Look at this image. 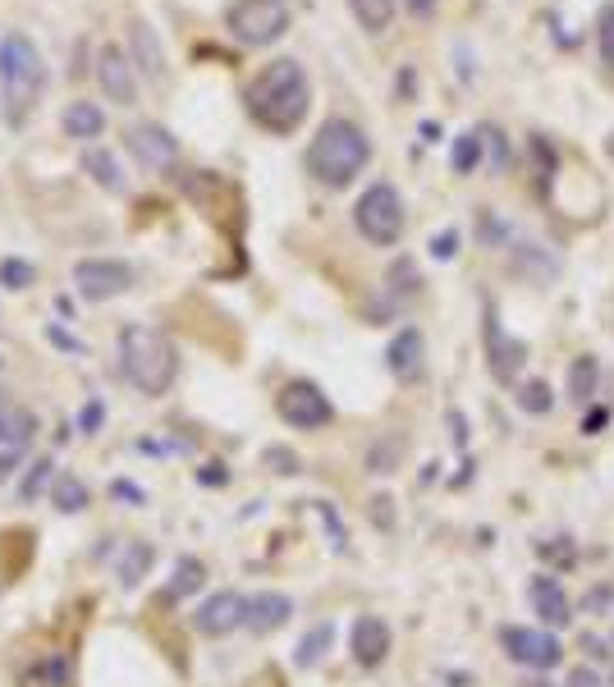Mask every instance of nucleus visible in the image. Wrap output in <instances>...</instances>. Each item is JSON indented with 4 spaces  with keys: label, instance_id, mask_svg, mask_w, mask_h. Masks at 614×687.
Masks as SVG:
<instances>
[{
    "label": "nucleus",
    "instance_id": "obj_1",
    "mask_svg": "<svg viewBox=\"0 0 614 687\" xmlns=\"http://www.w3.org/2000/svg\"><path fill=\"white\" fill-rule=\"evenodd\" d=\"M244 101H248V114H252L261 129L294 133L307 120V106H313V83H307V73H303L298 60L280 56V60H271L248 83Z\"/></svg>",
    "mask_w": 614,
    "mask_h": 687
},
{
    "label": "nucleus",
    "instance_id": "obj_2",
    "mask_svg": "<svg viewBox=\"0 0 614 687\" xmlns=\"http://www.w3.org/2000/svg\"><path fill=\"white\" fill-rule=\"evenodd\" d=\"M372 161V142L354 120H326L307 147V175L326 188H349Z\"/></svg>",
    "mask_w": 614,
    "mask_h": 687
},
{
    "label": "nucleus",
    "instance_id": "obj_3",
    "mask_svg": "<svg viewBox=\"0 0 614 687\" xmlns=\"http://www.w3.org/2000/svg\"><path fill=\"white\" fill-rule=\"evenodd\" d=\"M47 92V60L37 51L28 32H6L0 37V101H6V120L23 125L32 106Z\"/></svg>",
    "mask_w": 614,
    "mask_h": 687
},
{
    "label": "nucleus",
    "instance_id": "obj_4",
    "mask_svg": "<svg viewBox=\"0 0 614 687\" xmlns=\"http://www.w3.org/2000/svg\"><path fill=\"white\" fill-rule=\"evenodd\" d=\"M120 371L142 395H166L175 371H179L175 344L151 326H125L120 330Z\"/></svg>",
    "mask_w": 614,
    "mask_h": 687
},
{
    "label": "nucleus",
    "instance_id": "obj_5",
    "mask_svg": "<svg viewBox=\"0 0 614 687\" xmlns=\"http://www.w3.org/2000/svg\"><path fill=\"white\" fill-rule=\"evenodd\" d=\"M354 225H358V235L376 248H395L404 239V198H399V188L395 183H372L363 188V198L354 202Z\"/></svg>",
    "mask_w": 614,
    "mask_h": 687
},
{
    "label": "nucleus",
    "instance_id": "obj_6",
    "mask_svg": "<svg viewBox=\"0 0 614 687\" xmlns=\"http://www.w3.org/2000/svg\"><path fill=\"white\" fill-rule=\"evenodd\" d=\"M285 28H289L285 0H235V10H229V32L244 47H271L276 37H285Z\"/></svg>",
    "mask_w": 614,
    "mask_h": 687
},
{
    "label": "nucleus",
    "instance_id": "obj_7",
    "mask_svg": "<svg viewBox=\"0 0 614 687\" xmlns=\"http://www.w3.org/2000/svg\"><path fill=\"white\" fill-rule=\"evenodd\" d=\"M501 646H505V656L523 669H536V674H551L559 660H564V641L551 633V628H523V624H509L501 628Z\"/></svg>",
    "mask_w": 614,
    "mask_h": 687
},
{
    "label": "nucleus",
    "instance_id": "obj_8",
    "mask_svg": "<svg viewBox=\"0 0 614 687\" xmlns=\"http://www.w3.org/2000/svg\"><path fill=\"white\" fill-rule=\"evenodd\" d=\"M276 412H280V422L294 427V431H321L330 427V399L321 395V386H313V380H289V386L276 395Z\"/></svg>",
    "mask_w": 614,
    "mask_h": 687
},
{
    "label": "nucleus",
    "instance_id": "obj_9",
    "mask_svg": "<svg viewBox=\"0 0 614 687\" xmlns=\"http://www.w3.org/2000/svg\"><path fill=\"white\" fill-rule=\"evenodd\" d=\"M73 285L88 302H106V298H120L133 285V271L125 261H110V257H88L73 266Z\"/></svg>",
    "mask_w": 614,
    "mask_h": 687
},
{
    "label": "nucleus",
    "instance_id": "obj_10",
    "mask_svg": "<svg viewBox=\"0 0 614 687\" xmlns=\"http://www.w3.org/2000/svg\"><path fill=\"white\" fill-rule=\"evenodd\" d=\"M486 358H491V376L505 380V386H514L518 371L527 367V344L514 339V335H505L495 308H486Z\"/></svg>",
    "mask_w": 614,
    "mask_h": 687
},
{
    "label": "nucleus",
    "instance_id": "obj_11",
    "mask_svg": "<svg viewBox=\"0 0 614 687\" xmlns=\"http://www.w3.org/2000/svg\"><path fill=\"white\" fill-rule=\"evenodd\" d=\"M194 628L202 637H225V633H235V628H248V596L239 591H216L198 605V615H194Z\"/></svg>",
    "mask_w": 614,
    "mask_h": 687
},
{
    "label": "nucleus",
    "instance_id": "obj_12",
    "mask_svg": "<svg viewBox=\"0 0 614 687\" xmlns=\"http://www.w3.org/2000/svg\"><path fill=\"white\" fill-rule=\"evenodd\" d=\"M125 147L133 151V161H138L142 170H170V166L179 161V142H175V133L161 129V125H133V129L125 133Z\"/></svg>",
    "mask_w": 614,
    "mask_h": 687
},
{
    "label": "nucleus",
    "instance_id": "obj_13",
    "mask_svg": "<svg viewBox=\"0 0 614 687\" xmlns=\"http://www.w3.org/2000/svg\"><path fill=\"white\" fill-rule=\"evenodd\" d=\"M527 605H532V615L542 628H568L573 624V605L559 587V578H551V572H532V583H527Z\"/></svg>",
    "mask_w": 614,
    "mask_h": 687
},
{
    "label": "nucleus",
    "instance_id": "obj_14",
    "mask_svg": "<svg viewBox=\"0 0 614 687\" xmlns=\"http://www.w3.org/2000/svg\"><path fill=\"white\" fill-rule=\"evenodd\" d=\"M97 79H101V92L120 106H133L138 101V73H133V60L125 56V47H101L97 56Z\"/></svg>",
    "mask_w": 614,
    "mask_h": 687
},
{
    "label": "nucleus",
    "instance_id": "obj_15",
    "mask_svg": "<svg viewBox=\"0 0 614 687\" xmlns=\"http://www.w3.org/2000/svg\"><path fill=\"white\" fill-rule=\"evenodd\" d=\"M349 651H354V660L363 669L386 665V656H390V624L380 615H358L354 628H349Z\"/></svg>",
    "mask_w": 614,
    "mask_h": 687
},
{
    "label": "nucleus",
    "instance_id": "obj_16",
    "mask_svg": "<svg viewBox=\"0 0 614 687\" xmlns=\"http://www.w3.org/2000/svg\"><path fill=\"white\" fill-rule=\"evenodd\" d=\"M386 367H390L395 380H404V386L422 376V367H427V339H422L417 326H404V330L386 344Z\"/></svg>",
    "mask_w": 614,
    "mask_h": 687
},
{
    "label": "nucleus",
    "instance_id": "obj_17",
    "mask_svg": "<svg viewBox=\"0 0 614 687\" xmlns=\"http://www.w3.org/2000/svg\"><path fill=\"white\" fill-rule=\"evenodd\" d=\"M129 60H133V69L138 73H147L151 83H161L166 79V51H161V42H157V32H151V23L147 19H133L129 23Z\"/></svg>",
    "mask_w": 614,
    "mask_h": 687
},
{
    "label": "nucleus",
    "instance_id": "obj_18",
    "mask_svg": "<svg viewBox=\"0 0 614 687\" xmlns=\"http://www.w3.org/2000/svg\"><path fill=\"white\" fill-rule=\"evenodd\" d=\"M514 276L532 285H555L559 280V257L542 243H514Z\"/></svg>",
    "mask_w": 614,
    "mask_h": 687
},
{
    "label": "nucleus",
    "instance_id": "obj_19",
    "mask_svg": "<svg viewBox=\"0 0 614 687\" xmlns=\"http://www.w3.org/2000/svg\"><path fill=\"white\" fill-rule=\"evenodd\" d=\"M289 615H294V600L285 591H257V596H248V628L252 633H276V628L289 624Z\"/></svg>",
    "mask_w": 614,
    "mask_h": 687
},
{
    "label": "nucleus",
    "instance_id": "obj_20",
    "mask_svg": "<svg viewBox=\"0 0 614 687\" xmlns=\"http://www.w3.org/2000/svg\"><path fill=\"white\" fill-rule=\"evenodd\" d=\"M596 386H601V362H596V354H578V358L568 362V371H564V395L573 404H592L596 399Z\"/></svg>",
    "mask_w": 614,
    "mask_h": 687
},
{
    "label": "nucleus",
    "instance_id": "obj_21",
    "mask_svg": "<svg viewBox=\"0 0 614 687\" xmlns=\"http://www.w3.org/2000/svg\"><path fill=\"white\" fill-rule=\"evenodd\" d=\"M60 125H65V138L88 142V138H101V129H106V110H101L97 101H69Z\"/></svg>",
    "mask_w": 614,
    "mask_h": 687
},
{
    "label": "nucleus",
    "instance_id": "obj_22",
    "mask_svg": "<svg viewBox=\"0 0 614 687\" xmlns=\"http://www.w3.org/2000/svg\"><path fill=\"white\" fill-rule=\"evenodd\" d=\"M151 559H157V550H151L147 541H125L120 559H115V583H120V587H138L147 578Z\"/></svg>",
    "mask_w": 614,
    "mask_h": 687
},
{
    "label": "nucleus",
    "instance_id": "obj_23",
    "mask_svg": "<svg viewBox=\"0 0 614 687\" xmlns=\"http://www.w3.org/2000/svg\"><path fill=\"white\" fill-rule=\"evenodd\" d=\"M32 436H37V417L28 408L0 404V445H6V449H23Z\"/></svg>",
    "mask_w": 614,
    "mask_h": 687
},
{
    "label": "nucleus",
    "instance_id": "obj_24",
    "mask_svg": "<svg viewBox=\"0 0 614 687\" xmlns=\"http://www.w3.org/2000/svg\"><path fill=\"white\" fill-rule=\"evenodd\" d=\"M83 170L106 188V193H125V170H120V161H115L110 151L88 147V151H83Z\"/></svg>",
    "mask_w": 614,
    "mask_h": 687
},
{
    "label": "nucleus",
    "instance_id": "obj_25",
    "mask_svg": "<svg viewBox=\"0 0 614 687\" xmlns=\"http://www.w3.org/2000/svg\"><path fill=\"white\" fill-rule=\"evenodd\" d=\"M202 583H207V568H202L198 559H179V564H175V578H170V587L161 591V600H166V605H179V600L194 596Z\"/></svg>",
    "mask_w": 614,
    "mask_h": 687
},
{
    "label": "nucleus",
    "instance_id": "obj_26",
    "mask_svg": "<svg viewBox=\"0 0 614 687\" xmlns=\"http://www.w3.org/2000/svg\"><path fill=\"white\" fill-rule=\"evenodd\" d=\"M330 641H335V624H317V628H307V633H303V641H298V651H294V665H298V669H313V665H321V660H326V651H330Z\"/></svg>",
    "mask_w": 614,
    "mask_h": 687
},
{
    "label": "nucleus",
    "instance_id": "obj_27",
    "mask_svg": "<svg viewBox=\"0 0 614 687\" xmlns=\"http://www.w3.org/2000/svg\"><path fill=\"white\" fill-rule=\"evenodd\" d=\"M51 486H56V464H51V458H37V464L28 468V477L19 481V500L23 505H37Z\"/></svg>",
    "mask_w": 614,
    "mask_h": 687
},
{
    "label": "nucleus",
    "instance_id": "obj_28",
    "mask_svg": "<svg viewBox=\"0 0 614 687\" xmlns=\"http://www.w3.org/2000/svg\"><path fill=\"white\" fill-rule=\"evenodd\" d=\"M518 408L523 412H532V417H546L551 408H555V390L546 386V380L542 376H536V380H518Z\"/></svg>",
    "mask_w": 614,
    "mask_h": 687
},
{
    "label": "nucleus",
    "instance_id": "obj_29",
    "mask_svg": "<svg viewBox=\"0 0 614 687\" xmlns=\"http://www.w3.org/2000/svg\"><path fill=\"white\" fill-rule=\"evenodd\" d=\"M88 486L79 481V477H56V486H51V505L60 509V514H79V509H88Z\"/></svg>",
    "mask_w": 614,
    "mask_h": 687
},
{
    "label": "nucleus",
    "instance_id": "obj_30",
    "mask_svg": "<svg viewBox=\"0 0 614 687\" xmlns=\"http://www.w3.org/2000/svg\"><path fill=\"white\" fill-rule=\"evenodd\" d=\"M349 10L367 32H386L395 19V0H349Z\"/></svg>",
    "mask_w": 614,
    "mask_h": 687
},
{
    "label": "nucleus",
    "instance_id": "obj_31",
    "mask_svg": "<svg viewBox=\"0 0 614 687\" xmlns=\"http://www.w3.org/2000/svg\"><path fill=\"white\" fill-rule=\"evenodd\" d=\"M28 687H69V660L65 656H47L28 669Z\"/></svg>",
    "mask_w": 614,
    "mask_h": 687
},
{
    "label": "nucleus",
    "instance_id": "obj_32",
    "mask_svg": "<svg viewBox=\"0 0 614 687\" xmlns=\"http://www.w3.org/2000/svg\"><path fill=\"white\" fill-rule=\"evenodd\" d=\"M477 161H482V133H458L454 138V151H449L454 175H473Z\"/></svg>",
    "mask_w": 614,
    "mask_h": 687
},
{
    "label": "nucleus",
    "instance_id": "obj_33",
    "mask_svg": "<svg viewBox=\"0 0 614 687\" xmlns=\"http://www.w3.org/2000/svg\"><path fill=\"white\" fill-rule=\"evenodd\" d=\"M386 285H390V293H395V298H404V302H408V298L417 293V285H422V280H417V271H413V261H408V257H399V261L390 266Z\"/></svg>",
    "mask_w": 614,
    "mask_h": 687
},
{
    "label": "nucleus",
    "instance_id": "obj_34",
    "mask_svg": "<svg viewBox=\"0 0 614 687\" xmlns=\"http://www.w3.org/2000/svg\"><path fill=\"white\" fill-rule=\"evenodd\" d=\"M32 280H37V271H32L23 257H6V261H0V285H6V289H28Z\"/></svg>",
    "mask_w": 614,
    "mask_h": 687
},
{
    "label": "nucleus",
    "instance_id": "obj_35",
    "mask_svg": "<svg viewBox=\"0 0 614 687\" xmlns=\"http://www.w3.org/2000/svg\"><path fill=\"white\" fill-rule=\"evenodd\" d=\"M596 47H601V60L614 69V6H605L596 19Z\"/></svg>",
    "mask_w": 614,
    "mask_h": 687
},
{
    "label": "nucleus",
    "instance_id": "obj_36",
    "mask_svg": "<svg viewBox=\"0 0 614 687\" xmlns=\"http://www.w3.org/2000/svg\"><path fill=\"white\" fill-rule=\"evenodd\" d=\"M399 454H404V440H386V445H376L372 454H367V468L372 472H395V464H399Z\"/></svg>",
    "mask_w": 614,
    "mask_h": 687
},
{
    "label": "nucleus",
    "instance_id": "obj_37",
    "mask_svg": "<svg viewBox=\"0 0 614 687\" xmlns=\"http://www.w3.org/2000/svg\"><path fill=\"white\" fill-rule=\"evenodd\" d=\"M266 468H276L280 477H294V472H298V454H294V449L271 445V449H266Z\"/></svg>",
    "mask_w": 614,
    "mask_h": 687
},
{
    "label": "nucleus",
    "instance_id": "obj_38",
    "mask_svg": "<svg viewBox=\"0 0 614 687\" xmlns=\"http://www.w3.org/2000/svg\"><path fill=\"white\" fill-rule=\"evenodd\" d=\"M313 509L321 514V522H326V531H330V546H335V550H344V541H349V537H344V522L335 518V509H330V500H317Z\"/></svg>",
    "mask_w": 614,
    "mask_h": 687
},
{
    "label": "nucleus",
    "instance_id": "obj_39",
    "mask_svg": "<svg viewBox=\"0 0 614 687\" xmlns=\"http://www.w3.org/2000/svg\"><path fill=\"white\" fill-rule=\"evenodd\" d=\"M101 422H106V408H101V399H92V404H83V412H79V431H88V436H97V431H101Z\"/></svg>",
    "mask_w": 614,
    "mask_h": 687
},
{
    "label": "nucleus",
    "instance_id": "obj_40",
    "mask_svg": "<svg viewBox=\"0 0 614 687\" xmlns=\"http://www.w3.org/2000/svg\"><path fill=\"white\" fill-rule=\"evenodd\" d=\"M458 252V229H440V235L432 239V257L436 261H449Z\"/></svg>",
    "mask_w": 614,
    "mask_h": 687
},
{
    "label": "nucleus",
    "instance_id": "obj_41",
    "mask_svg": "<svg viewBox=\"0 0 614 687\" xmlns=\"http://www.w3.org/2000/svg\"><path fill=\"white\" fill-rule=\"evenodd\" d=\"M564 687H601V674L592 665H573L568 678H564Z\"/></svg>",
    "mask_w": 614,
    "mask_h": 687
},
{
    "label": "nucleus",
    "instance_id": "obj_42",
    "mask_svg": "<svg viewBox=\"0 0 614 687\" xmlns=\"http://www.w3.org/2000/svg\"><path fill=\"white\" fill-rule=\"evenodd\" d=\"M564 537H551V541H542V555L546 559H559V564H573V559H578V550H573V546H559Z\"/></svg>",
    "mask_w": 614,
    "mask_h": 687
},
{
    "label": "nucleus",
    "instance_id": "obj_43",
    "mask_svg": "<svg viewBox=\"0 0 614 687\" xmlns=\"http://www.w3.org/2000/svg\"><path fill=\"white\" fill-rule=\"evenodd\" d=\"M23 464V449H0V486H6Z\"/></svg>",
    "mask_w": 614,
    "mask_h": 687
},
{
    "label": "nucleus",
    "instance_id": "obj_44",
    "mask_svg": "<svg viewBox=\"0 0 614 687\" xmlns=\"http://www.w3.org/2000/svg\"><path fill=\"white\" fill-rule=\"evenodd\" d=\"M605 422H610V408H592V412L583 417V436H601Z\"/></svg>",
    "mask_w": 614,
    "mask_h": 687
},
{
    "label": "nucleus",
    "instance_id": "obj_45",
    "mask_svg": "<svg viewBox=\"0 0 614 687\" xmlns=\"http://www.w3.org/2000/svg\"><path fill=\"white\" fill-rule=\"evenodd\" d=\"M110 495H115V500H133V505H142V500H147V495H142L133 481H115V486H110Z\"/></svg>",
    "mask_w": 614,
    "mask_h": 687
},
{
    "label": "nucleus",
    "instance_id": "obj_46",
    "mask_svg": "<svg viewBox=\"0 0 614 687\" xmlns=\"http://www.w3.org/2000/svg\"><path fill=\"white\" fill-rule=\"evenodd\" d=\"M449 427H454V445H468V422H458V412H449Z\"/></svg>",
    "mask_w": 614,
    "mask_h": 687
},
{
    "label": "nucleus",
    "instance_id": "obj_47",
    "mask_svg": "<svg viewBox=\"0 0 614 687\" xmlns=\"http://www.w3.org/2000/svg\"><path fill=\"white\" fill-rule=\"evenodd\" d=\"M610 646H614V633H610Z\"/></svg>",
    "mask_w": 614,
    "mask_h": 687
},
{
    "label": "nucleus",
    "instance_id": "obj_48",
    "mask_svg": "<svg viewBox=\"0 0 614 687\" xmlns=\"http://www.w3.org/2000/svg\"><path fill=\"white\" fill-rule=\"evenodd\" d=\"M610 683H614V678H610Z\"/></svg>",
    "mask_w": 614,
    "mask_h": 687
}]
</instances>
